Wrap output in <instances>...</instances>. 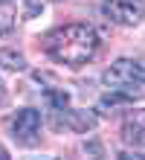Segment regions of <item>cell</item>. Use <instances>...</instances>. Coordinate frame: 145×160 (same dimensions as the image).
<instances>
[{
	"label": "cell",
	"instance_id": "obj_4",
	"mask_svg": "<svg viewBox=\"0 0 145 160\" xmlns=\"http://www.w3.org/2000/svg\"><path fill=\"white\" fill-rule=\"evenodd\" d=\"M102 9L119 26H137L145 18V0H104Z\"/></svg>",
	"mask_w": 145,
	"mask_h": 160
},
{
	"label": "cell",
	"instance_id": "obj_1",
	"mask_svg": "<svg viewBox=\"0 0 145 160\" xmlns=\"http://www.w3.org/2000/svg\"><path fill=\"white\" fill-rule=\"evenodd\" d=\"M44 50L52 61L67 67H81L99 52V35L87 23H67L46 35Z\"/></svg>",
	"mask_w": 145,
	"mask_h": 160
},
{
	"label": "cell",
	"instance_id": "obj_6",
	"mask_svg": "<svg viewBox=\"0 0 145 160\" xmlns=\"http://www.w3.org/2000/svg\"><path fill=\"white\" fill-rule=\"evenodd\" d=\"M55 122L64 128H73V131H90L96 128V117L87 114V111H73V108H55Z\"/></svg>",
	"mask_w": 145,
	"mask_h": 160
},
{
	"label": "cell",
	"instance_id": "obj_10",
	"mask_svg": "<svg viewBox=\"0 0 145 160\" xmlns=\"http://www.w3.org/2000/svg\"><path fill=\"white\" fill-rule=\"evenodd\" d=\"M0 3H12V0H0Z\"/></svg>",
	"mask_w": 145,
	"mask_h": 160
},
{
	"label": "cell",
	"instance_id": "obj_5",
	"mask_svg": "<svg viewBox=\"0 0 145 160\" xmlns=\"http://www.w3.org/2000/svg\"><path fill=\"white\" fill-rule=\"evenodd\" d=\"M122 140L133 148H145V108L128 111L122 119Z\"/></svg>",
	"mask_w": 145,
	"mask_h": 160
},
{
	"label": "cell",
	"instance_id": "obj_2",
	"mask_svg": "<svg viewBox=\"0 0 145 160\" xmlns=\"http://www.w3.org/2000/svg\"><path fill=\"white\" fill-rule=\"evenodd\" d=\"M102 82L110 90H119L131 99L145 96V61L142 58H119L104 70Z\"/></svg>",
	"mask_w": 145,
	"mask_h": 160
},
{
	"label": "cell",
	"instance_id": "obj_9",
	"mask_svg": "<svg viewBox=\"0 0 145 160\" xmlns=\"http://www.w3.org/2000/svg\"><path fill=\"white\" fill-rule=\"evenodd\" d=\"M46 102L52 105V111L55 108H67V102H70V96H67V90H46Z\"/></svg>",
	"mask_w": 145,
	"mask_h": 160
},
{
	"label": "cell",
	"instance_id": "obj_3",
	"mask_svg": "<svg viewBox=\"0 0 145 160\" xmlns=\"http://www.w3.org/2000/svg\"><path fill=\"white\" fill-rule=\"evenodd\" d=\"M12 137L21 146H38V140H41V114L35 108H21L12 117Z\"/></svg>",
	"mask_w": 145,
	"mask_h": 160
},
{
	"label": "cell",
	"instance_id": "obj_7",
	"mask_svg": "<svg viewBox=\"0 0 145 160\" xmlns=\"http://www.w3.org/2000/svg\"><path fill=\"white\" fill-rule=\"evenodd\" d=\"M0 64H3L6 70H23V67H26L23 55L15 52V50H0Z\"/></svg>",
	"mask_w": 145,
	"mask_h": 160
},
{
	"label": "cell",
	"instance_id": "obj_8",
	"mask_svg": "<svg viewBox=\"0 0 145 160\" xmlns=\"http://www.w3.org/2000/svg\"><path fill=\"white\" fill-rule=\"evenodd\" d=\"M12 26H15V9L9 3H0V35L12 32Z\"/></svg>",
	"mask_w": 145,
	"mask_h": 160
}]
</instances>
